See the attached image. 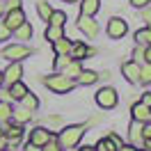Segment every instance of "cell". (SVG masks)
Wrapping results in <instances>:
<instances>
[{"label": "cell", "instance_id": "33", "mask_svg": "<svg viewBox=\"0 0 151 151\" xmlns=\"http://www.w3.org/2000/svg\"><path fill=\"white\" fill-rule=\"evenodd\" d=\"M142 137H144V140H151V124H142Z\"/></svg>", "mask_w": 151, "mask_h": 151}, {"label": "cell", "instance_id": "7", "mask_svg": "<svg viewBox=\"0 0 151 151\" xmlns=\"http://www.w3.org/2000/svg\"><path fill=\"white\" fill-rule=\"evenodd\" d=\"M126 32H128V23L124 19H117V16H114V19L108 21V35L112 39H122Z\"/></svg>", "mask_w": 151, "mask_h": 151}, {"label": "cell", "instance_id": "31", "mask_svg": "<svg viewBox=\"0 0 151 151\" xmlns=\"http://www.w3.org/2000/svg\"><path fill=\"white\" fill-rule=\"evenodd\" d=\"M69 62H71V55H69V53H64V55H57L55 66H57V69H64V66L69 64Z\"/></svg>", "mask_w": 151, "mask_h": 151}, {"label": "cell", "instance_id": "22", "mask_svg": "<svg viewBox=\"0 0 151 151\" xmlns=\"http://www.w3.org/2000/svg\"><path fill=\"white\" fill-rule=\"evenodd\" d=\"M64 21H66V14L64 12H53L50 16H48V25H60V28H64Z\"/></svg>", "mask_w": 151, "mask_h": 151}, {"label": "cell", "instance_id": "24", "mask_svg": "<svg viewBox=\"0 0 151 151\" xmlns=\"http://www.w3.org/2000/svg\"><path fill=\"white\" fill-rule=\"evenodd\" d=\"M71 46H73V44H71V41H69V39H57L55 41V53L57 55H64V53H69V50H71Z\"/></svg>", "mask_w": 151, "mask_h": 151}, {"label": "cell", "instance_id": "43", "mask_svg": "<svg viewBox=\"0 0 151 151\" xmlns=\"http://www.w3.org/2000/svg\"><path fill=\"white\" fill-rule=\"evenodd\" d=\"M62 2H78V0H62Z\"/></svg>", "mask_w": 151, "mask_h": 151}, {"label": "cell", "instance_id": "19", "mask_svg": "<svg viewBox=\"0 0 151 151\" xmlns=\"http://www.w3.org/2000/svg\"><path fill=\"white\" fill-rule=\"evenodd\" d=\"M21 103H23V108H28L30 112H35V110L39 108V99H37L35 94H32V92H28V94L21 99Z\"/></svg>", "mask_w": 151, "mask_h": 151}, {"label": "cell", "instance_id": "45", "mask_svg": "<svg viewBox=\"0 0 151 151\" xmlns=\"http://www.w3.org/2000/svg\"><path fill=\"white\" fill-rule=\"evenodd\" d=\"M0 151H7V149H0Z\"/></svg>", "mask_w": 151, "mask_h": 151}, {"label": "cell", "instance_id": "39", "mask_svg": "<svg viewBox=\"0 0 151 151\" xmlns=\"http://www.w3.org/2000/svg\"><path fill=\"white\" fill-rule=\"evenodd\" d=\"M142 57H144L147 62H151V46H147V48H144V55H142Z\"/></svg>", "mask_w": 151, "mask_h": 151}, {"label": "cell", "instance_id": "27", "mask_svg": "<svg viewBox=\"0 0 151 151\" xmlns=\"http://www.w3.org/2000/svg\"><path fill=\"white\" fill-rule=\"evenodd\" d=\"M14 35L19 39H30L32 37V28H30V23H23V25H19V28L14 30Z\"/></svg>", "mask_w": 151, "mask_h": 151}, {"label": "cell", "instance_id": "5", "mask_svg": "<svg viewBox=\"0 0 151 151\" xmlns=\"http://www.w3.org/2000/svg\"><path fill=\"white\" fill-rule=\"evenodd\" d=\"M50 137H53V133L48 131V128L37 126L35 131H30V142H28V144H32V147H37V149H39V147H44Z\"/></svg>", "mask_w": 151, "mask_h": 151}, {"label": "cell", "instance_id": "13", "mask_svg": "<svg viewBox=\"0 0 151 151\" xmlns=\"http://www.w3.org/2000/svg\"><path fill=\"white\" fill-rule=\"evenodd\" d=\"M131 112H133V119H137V122H142V124L151 119V108H149V105H144L142 101L133 105V108H131Z\"/></svg>", "mask_w": 151, "mask_h": 151}, {"label": "cell", "instance_id": "1", "mask_svg": "<svg viewBox=\"0 0 151 151\" xmlns=\"http://www.w3.org/2000/svg\"><path fill=\"white\" fill-rule=\"evenodd\" d=\"M85 126L83 124H76V126H69V128H64V131L60 133V137H57V144H60V149H71V147H76L78 142H80V137L85 135Z\"/></svg>", "mask_w": 151, "mask_h": 151}, {"label": "cell", "instance_id": "20", "mask_svg": "<svg viewBox=\"0 0 151 151\" xmlns=\"http://www.w3.org/2000/svg\"><path fill=\"white\" fill-rule=\"evenodd\" d=\"M96 80H99L96 71H80V76H78V83L80 85H94Z\"/></svg>", "mask_w": 151, "mask_h": 151}, {"label": "cell", "instance_id": "26", "mask_svg": "<svg viewBox=\"0 0 151 151\" xmlns=\"http://www.w3.org/2000/svg\"><path fill=\"white\" fill-rule=\"evenodd\" d=\"M96 151H117V147L112 144L110 137H101V140L96 142Z\"/></svg>", "mask_w": 151, "mask_h": 151}, {"label": "cell", "instance_id": "30", "mask_svg": "<svg viewBox=\"0 0 151 151\" xmlns=\"http://www.w3.org/2000/svg\"><path fill=\"white\" fill-rule=\"evenodd\" d=\"M7 39H12V30L7 28L5 21H0V41H7Z\"/></svg>", "mask_w": 151, "mask_h": 151}, {"label": "cell", "instance_id": "16", "mask_svg": "<svg viewBox=\"0 0 151 151\" xmlns=\"http://www.w3.org/2000/svg\"><path fill=\"white\" fill-rule=\"evenodd\" d=\"M80 71H83L80 62H78V60H71V62L62 69V76H66V78H71V80H73V78H78V76H80Z\"/></svg>", "mask_w": 151, "mask_h": 151}, {"label": "cell", "instance_id": "38", "mask_svg": "<svg viewBox=\"0 0 151 151\" xmlns=\"http://www.w3.org/2000/svg\"><path fill=\"white\" fill-rule=\"evenodd\" d=\"M0 149H9V142H7V135H0Z\"/></svg>", "mask_w": 151, "mask_h": 151}, {"label": "cell", "instance_id": "23", "mask_svg": "<svg viewBox=\"0 0 151 151\" xmlns=\"http://www.w3.org/2000/svg\"><path fill=\"white\" fill-rule=\"evenodd\" d=\"M135 39H137V44H147V46H151V25L144 30H137L135 32Z\"/></svg>", "mask_w": 151, "mask_h": 151}, {"label": "cell", "instance_id": "44", "mask_svg": "<svg viewBox=\"0 0 151 151\" xmlns=\"http://www.w3.org/2000/svg\"><path fill=\"white\" fill-rule=\"evenodd\" d=\"M0 85H2V73H0Z\"/></svg>", "mask_w": 151, "mask_h": 151}, {"label": "cell", "instance_id": "34", "mask_svg": "<svg viewBox=\"0 0 151 151\" xmlns=\"http://www.w3.org/2000/svg\"><path fill=\"white\" fill-rule=\"evenodd\" d=\"M149 2H151V0H131V5H133V7H147Z\"/></svg>", "mask_w": 151, "mask_h": 151}, {"label": "cell", "instance_id": "15", "mask_svg": "<svg viewBox=\"0 0 151 151\" xmlns=\"http://www.w3.org/2000/svg\"><path fill=\"white\" fill-rule=\"evenodd\" d=\"M69 55H71V60H83L85 55H94V50L87 48L85 44H73L71 50H69Z\"/></svg>", "mask_w": 151, "mask_h": 151}, {"label": "cell", "instance_id": "41", "mask_svg": "<svg viewBox=\"0 0 151 151\" xmlns=\"http://www.w3.org/2000/svg\"><path fill=\"white\" fill-rule=\"evenodd\" d=\"M80 151H96V147H83Z\"/></svg>", "mask_w": 151, "mask_h": 151}, {"label": "cell", "instance_id": "40", "mask_svg": "<svg viewBox=\"0 0 151 151\" xmlns=\"http://www.w3.org/2000/svg\"><path fill=\"white\" fill-rule=\"evenodd\" d=\"M48 122H50V124H53V126H57V124H60V122H62V119H60V117H50V119H48Z\"/></svg>", "mask_w": 151, "mask_h": 151}, {"label": "cell", "instance_id": "32", "mask_svg": "<svg viewBox=\"0 0 151 151\" xmlns=\"http://www.w3.org/2000/svg\"><path fill=\"white\" fill-rule=\"evenodd\" d=\"M39 151H62V149H60V144H57V142L50 137V140H48L44 147H39Z\"/></svg>", "mask_w": 151, "mask_h": 151}, {"label": "cell", "instance_id": "14", "mask_svg": "<svg viewBox=\"0 0 151 151\" xmlns=\"http://www.w3.org/2000/svg\"><path fill=\"white\" fill-rule=\"evenodd\" d=\"M101 7V0H83L80 2V14L83 16H94Z\"/></svg>", "mask_w": 151, "mask_h": 151}, {"label": "cell", "instance_id": "8", "mask_svg": "<svg viewBox=\"0 0 151 151\" xmlns=\"http://www.w3.org/2000/svg\"><path fill=\"white\" fill-rule=\"evenodd\" d=\"M128 137H131V144L135 149H144V137H142V122L133 119L131 126H128Z\"/></svg>", "mask_w": 151, "mask_h": 151}, {"label": "cell", "instance_id": "37", "mask_svg": "<svg viewBox=\"0 0 151 151\" xmlns=\"http://www.w3.org/2000/svg\"><path fill=\"white\" fill-rule=\"evenodd\" d=\"M5 7H7V9H16V7H21V0H9Z\"/></svg>", "mask_w": 151, "mask_h": 151}, {"label": "cell", "instance_id": "17", "mask_svg": "<svg viewBox=\"0 0 151 151\" xmlns=\"http://www.w3.org/2000/svg\"><path fill=\"white\" fill-rule=\"evenodd\" d=\"M28 92H30V89L23 85L21 80H16V83H12V85H9V96H12V99H16V101H21Z\"/></svg>", "mask_w": 151, "mask_h": 151}, {"label": "cell", "instance_id": "21", "mask_svg": "<svg viewBox=\"0 0 151 151\" xmlns=\"http://www.w3.org/2000/svg\"><path fill=\"white\" fill-rule=\"evenodd\" d=\"M12 119H14L16 124H25V122L32 119V112H30L28 108H23V110H14V112H12Z\"/></svg>", "mask_w": 151, "mask_h": 151}, {"label": "cell", "instance_id": "42", "mask_svg": "<svg viewBox=\"0 0 151 151\" xmlns=\"http://www.w3.org/2000/svg\"><path fill=\"white\" fill-rule=\"evenodd\" d=\"M2 12H5V2H0V14H2Z\"/></svg>", "mask_w": 151, "mask_h": 151}, {"label": "cell", "instance_id": "9", "mask_svg": "<svg viewBox=\"0 0 151 151\" xmlns=\"http://www.w3.org/2000/svg\"><path fill=\"white\" fill-rule=\"evenodd\" d=\"M5 23H7V28L14 32L19 25L25 23V14H23V9H21V7H16V9H7V19H5Z\"/></svg>", "mask_w": 151, "mask_h": 151}, {"label": "cell", "instance_id": "35", "mask_svg": "<svg viewBox=\"0 0 151 151\" xmlns=\"http://www.w3.org/2000/svg\"><path fill=\"white\" fill-rule=\"evenodd\" d=\"M110 140H112V144H114V147H117V151H119V149H122V147H124V144H122V140H119V137H117L114 133H112V135H110Z\"/></svg>", "mask_w": 151, "mask_h": 151}, {"label": "cell", "instance_id": "36", "mask_svg": "<svg viewBox=\"0 0 151 151\" xmlns=\"http://www.w3.org/2000/svg\"><path fill=\"white\" fill-rule=\"evenodd\" d=\"M142 103L151 108V92H144V94H142Z\"/></svg>", "mask_w": 151, "mask_h": 151}, {"label": "cell", "instance_id": "29", "mask_svg": "<svg viewBox=\"0 0 151 151\" xmlns=\"http://www.w3.org/2000/svg\"><path fill=\"white\" fill-rule=\"evenodd\" d=\"M140 80L144 85H149L151 83V62H147V66H142L140 69Z\"/></svg>", "mask_w": 151, "mask_h": 151}, {"label": "cell", "instance_id": "18", "mask_svg": "<svg viewBox=\"0 0 151 151\" xmlns=\"http://www.w3.org/2000/svg\"><path fill=\"white\" fill-rule=\"evenodd\" d=\"M64 37V28H60V25H48L46 28V39L50 41V44H55L57 39Z\"/></svg>", "mask_w": 151, "mask_h": 151}, {"label": "cell", "instance_id": "25", "mask_svg": "<svg viewBox=\"0 0 151 151\" xmlns=\"http://www.w3.org/2000/svg\"><path fill=\"white\" fill-rule=\"evenodd\" d=\"M12 103H5V101H0V124H5V122H9L12 119Z\"/></svg>", "mask_w": 151, "mask_h": 151}, {"label": "cell", "instance_id": "12", "mask_svg": "<svg viewBox=\"0 0 151 151\" xmlns=\"http://www.w3.org/2000/svg\"><path fill=\"white\" fill-rule=\"evenodd\" d=\"M5 135H7V142H9L12 147H16V144H19L21 142V137H23V126H21V124H9V126H7V131H5Z\"/></svg>", "mask_w": 151, "mask_h": 151}, {"label": "cell", "instance_id": "4", "mask_svg": "<svg viewBox=\"0 0 151 151\" xmlns=\"http://www.w3.org/2000/svg\"><path fill=\"white\" fill-rule=\"evenodd\" d=\"M96 103L101 105L103 110H112L114 105L119 103V96H117V92L112 87H103V89L96 92Z\"/></svg>", "mask_w": 151, "mask_h": 151}, {"label": "cell", "instance_id": "11", "mask_svg": "<svg viewBox=\"0 0 151 151\" xmlns=\"http://www.w3.org/2000/svg\"><path fill=\"white\" fill-rule=\"evenodd\" d=\"M122 73L126 76L128 83H140V64L137 62H124L122 64Z\"/></svg>", "mask_w": 151, "mask_h": 151}, {"label": "cell", "instance_id": "2", "mask_svg": "<svg viewBox=\"0 0 151 151\" xmlns=\"http://www.w3.org/2000/svg\"><path fill=\"white\" fill-rule=\"evenodd\" d=\"M44 85H46L48 89H53L55 94H66V92L73 89V80L66 78V76H62V73H53V76H46V78H44Z\"/></svg>", "mask_w": 151, "mask_h": 151}, {"label": "cell", "instance_id": "3", "mask_svg": "<svg viewBox=\"0 0 151 151\" xmlns=\"http://www.w3.org/2000/svg\"><path fill=\"white\" fill-rule=\"evenodd\" d=\"M32 55V48L23 46V44H12L2 50V57L5 60H9V62H21V60H25V57Z\"/></svg>", "mask_w": 151, "mask_h": 151}, {"label": "cell", "instance_id": "10", "mask_svg": "<svg viewBox=\"0 0 151 151\" xmlns=\"http://www.w3.org/2000/svg\"><path fill=\"white\" fill-rule=\"evenodd\" d=\"M21 76H23V66H21L19 62H12V64L5 69V73H2V83L12 85V83L21 80Z\"/></svg>", "mask_w": 151, "mask_h": 151}, {"label": "cell", "instance_id": "6", "mask_svg": "<svg viewBox=\"0 0 151 151\" xmlns=\"http://www.w3.org/2000/svg\"><path fill=\"white\" fill-rule=\"evenodd\" d=\"M78 30L85 32V37L94 39L96 35H99V23H96L92 16H83V14H80V19H78Z\"/></svg>", "mask_w": 151, "mask_h": 151}, {"label": "cell", "instance_id": "28", "mask_svg": "<svg viewBox=\"0 0 151 151\" xmlns=\"http://www.w3.org/2000/svg\"><path fill=\"white\" fill-rule=\"evenodd\" d=\"M37 12H39V16H41V21H48V16L53 14V7L48 2H37Z\"/></svg>", "mask_w": 151, "mask_h": 151}]
</instances>
